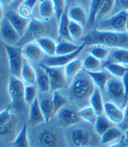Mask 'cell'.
<instances>
[{"mask_svg":"<svg viewBox=\"0 0 128 147\" xmlns=\"http://www.w3.org/2000/svg\"><path fill=\"white\" fill-rule=\"evenodd\" d=\"M86 46L100 45L106 47L126 48L128 47V33L92 30L82 38Z\"/></svg>","mask_w":128,"mask_h":147,"instance_id":"cell-1","label":"cell"},{"mask_svg":"<svg viewBox=\"0 0 128 147\" xmlns=\"http://www.w3.org/2000/svg\"><path fill=\"white\" fill-rule=\"evenodd\" d=\"M126 30H127V32L128 33V18L127 20V24H126Z\"/></svg>","mask_w":128,"mask_h":147,"instance_id":"cell-53","label":"cell"},{"mask_svg":"<svg viewBox=\"0 0 128 147\" xmlns=\"http://www.w3.org/2000/svg\"><path fill=\"white\" fill-rule=\"evenodd\" d=\"M88 51L91 55L95 57L96 59L103 60V59L108 58L110 54V49L106 47L100 46V45H94L91 46L90 47L88 48Z\"/></svg>","mask_w":128,"mask_h":147,"instance_id":"cell-37","label":"cell"},{"mask_svg":"<svg viewBox=\"0 0 128 147\" xmlns=\"http://www.w3.org/2000/svg\"><path fill=\"white\" fill-rule=\"evenodd\" d=\"M52 104H53V114L56 115L60 110L63 108L65 105H67L68 100L58 90L52 92Z\"/></svg>","mask_w":128,"mask_h":147,"instance_id":"cell-35","label":"cell"},{"mask_svg":"<svg viewBox=\"0 0 128 147\" xmlns=\"http://www.w3.org/2000/svg\"><path fill=\"white\" fill-rule=\"evenodd\" d=\"M46 123L45 118L43 116L39 99L36 98L34 102L29 106V123L32 126H36L41 123Z\"/></svg>","mask_w":128,"mask_h":147,"instance_id":"cell-17","label":"cell"},{"mask_svg":"<svg viewBox=\"0 0 128 147\" xmlns=\"http://www.w3.org/2000/svg\"><path fill=\"white\" fill-rule=\"evenodd\" d=\"M82 67H83V62L80 59H75L74 60H72L64 68L66 76L68 78H74L80 72Z\"/></svg>","mask_w":128,"mask_h":147,"instance_id":"cell-31","label":"cell"},{"mask_svg":"<svg viewBox=\"0 0 128 147\" xmlns=\"http://www.w3.org/2000/svg\"><path fill=\"white\" fill-rule=\"evenodd\" d=\"M121 80L124 85V90H125V99H124V102L121 106V109H122V108H125V107L128 103V72L123 76Z\"/></svg>","mask_w":128,"mask_h":147,"instance_id":"cell-46","label":"cell"},{"mask_svg":"<svg viewBox=\"0 0 128 147\" xmlns=\"http://www.w3.org/2000/svg\"><path fill=\"white\" fill-rule=\"evenodd\" d=\"M21 79L27 85H35L36 82V71L27 63H24L21 71Z\"/></svg>","mask_w":128,"mask_h":147,"instance_id":"cell-29","label":"cell"},{"mask_svg":"<svg viewBox=\"0 0 128 147\" xmlns=\"http://www.w3.org/2000/svg\"><path fill=\"white\" fill-rule=\"evenodd\" d=\"M37 145L39 147H62V141L57 132L47 129L39 134Z\"/></svg>","mask_w":128,"mask_h":147,"instance_id":"cell-11","label":"cell"},{"mask_svg":"<svg viewBox=\"0 0 128 147\" xmlns=\"http://www.w3.org/2000/svg\"><path fill=\"white\" fill-rule=\"evenodd\" d=\"M36 71V86L42 93L51 92V84L50 80L46 72L41 65H39Z\"/></svg>","mask_w":128,"mask_h":147,"instance_id":"cell-18","label":"cell"},{"mask_svg":"<svg viewBox=\"0 0 128 147\" xmlns=\"http://www.w3.org/2000/svg\"><path fill=\"white\" fill-rule=\"evenodd\" d=\"M53 5H54V10L55 15L57 22L60 21V19L62 14L64 13V7H65V0H52Z\"/></svg>","mask_w":128,"mask_h":147,"instance_id":"cell-43","label":"cell"},{"mask_svg":"<svg viewBox=\"0 0 128 147\" xmlns=\"http://www.w3.org/2000/svg\"><path fill=\"white\" fill-rule=\"evenodd\" d=\"M80 46L74 44L73 42L62 40L60 41L58 43H57V51H56V55H66V54H70L74 53L79 48Z\"/></svg>","mask_w":128,"mask_h":147,"instance_id":"cell-28","label":"cell"},{"mask_svg":"<svg viewBox=\"0 0 128 147\" xmlns=\"http://www.w3.org/2000/svg\"><path fill=\"white\" fill-rule=\"evenodd\" d=\"M112 123H113L106 116H104L103 114L99 115L94 123V130L98 135L102 136L109 129L113 127Z\"/></svg>","mask_w":128,"mask_h":147,"instance_id":"cell-27","label":"cell"},{"mask_svg":"<svg viewBox=\"0 0 128 147\" xmlns=\"http://www.w3.org/2000/svg\"><path fill=\"white\" fill-rule=\"evenodd\" d=\"M115 2V0H105V2L103 3L100 11L98 13L96 20H100L104 17H105L106 15H108L111 11V9H112V8L114 6Z\"/></svg>","mask_w":128,"mask_h":147,"instance_id":"cell-41","label":"cell"},{"mask_svg":"<svg viewBox=\"0 0 128 147\" xmlns=\"http://www.w3.org/2000/svg\"><path fill=\"white\" fill-rule=\"evenodd\" d=\"M106 90L111 99L114 102L119 104L121 108L125 99V90L122 80L116 77L110 78L106 85Z\"/></svg>","mask_w":128,"mask_h":147,"instance_id":"cell-8","label":"cell"},{"mask_svg":"<svg viewBox=\"0 0 128 147\" xmlns=\"http://www.w3.org/2000/svg\"><path fill=\"white\" fill-rule=\"evenodd\" d=\"M69 33L72 40H77L83 35V26L78 22L70 20L69 23Z\"/></svg>","mask_w":128,"mask_h":147,"instance_id":"cell-40","label":"cell"},{"mask_svg":"<svg viewBox=\"0 0 128 147\" xmlns=\"http://www.w3.org/2000/svg\"><path fill=\"white\" fill-rule=\"evenodd\" d=\"M13 146L14 147H29L26 124H24L21 130L15 137L14 142H13Z\"/></svg>","mask_w":128,"mask_h":147,"instance_id":"cell-36","label":"cell"},{"mask_svg":"<svg viewBox=\"0 0 128 147\" xmlns=\"http://www.w3.org/2000/svg\"><path fill=\"white\" fill-rule=\"evenodd\" d=\"M85 47L86 44L84 42H83L80 45L79 48L72 53L66 54V55H54V56L45 57L42 60L41 63H43V64H45L46 66H50V67H62L64 65L66 66L71 61L77 59L78 56L81 53V52L84 50V48Z\"/></svg>","mask_w":128,"mask_h":147,"instance_id":"cell-7","label":"cell"},{"mask_svg":"<svg viewBox=\"0 0 128 147\" xmlns=\"http://www.w3.org/2000/svg\"><path fill=\"white\" fill-rule=\"evenodd\" d=\"M69 23L70 19L68 17V10H65L60 19V21L58 22V35L59 37L62 38L63 40L72 42V39L69 33Z\"/></svg>","mask_w":128,"mask_h":147,"instance_id":"cell-19","label":"cell"},{"mask_svg":"<svg viewBox=\"0 0 128 147\" xmlns=\"http://www.w3.org/2000/svg\"><path fill=\"white\" fill-rule=\"evenodd\" d=\"M89 102L98 116L103 114L105 103L103 102V98H102L100 89L95 88L94 91L93 92V94L91 95L89 98Z\"/></svg>","mask_w":128,"mask_h":147,"instance_id":"cell-26","label":"cell"},{"mask_svg":"<svg viewBox=\"0 0 128 147\" xmlns=\"http://www.w3.org/2000/svg\"><path fill=\"white\" fill-rule=\"evenodd\" d=\"M123 137L125 138V140H127L128 142V129H127V131H126V134H125V135H123Z\"/></svg>","mask_w":128,"mask_h":147,"instance_id":"cell-52","label":"cell"},{"mask_svg":"<svg viewBox=\"0 0 128 147\" xmlns=\"http://www.w3.org/2000/svg\"><path fill=\"white\" fill-rule=\"evenodd\" d=\"M5 18L10 22V24L14 26V29L18 31V33L22 37L28 28L30 20L23 18L18 14V12L16 13L12 10H9L5 13Z\"/></svg>","mask_w":128,"mask_h":147,"instance_id":"cell-13","label":"cell"},{"mask_svg":"<svg viewBox=\"0 0 128 147\" xmlns=\"http://www.w3.org/2000/svg\"><path fill=\"white\" fill-rule=\"evenodd\" d=\"M37 98V89L35 85H26L25 89V102L27 105H31Z\"/></svg>","mask_w":128,"mask_h":147,"instance_id":"cell-39","label":"cell"},{"mask_svg":"<svg viewBox=\"0 0 128 147\" xmlns=\"http://www.w3.org/2000/svg\"><path fill=\"white\" fill-rule=\"evenodd\" d=\"M1 36L4 43L9 45H16L21 39L20 35L5 17L1 21Z\"/></svg>","mask_w":128,"mask_h":147,"instance_id":"cell-10","label":"cell"},{"mask_svg":"<svg viewBox=\"0 0 128 147\" xmlns=\"http://www.w3.org/2000/svg\"><path fill=\"white\" fill-rule=\"evenodd\" d=\"M128 146V142L125 140V138L122 136V139L120 142H117V143H115L111 145L110 146L108 147H127Z\"/></svg>","mask_w":128,"mask_h":147,"instance_id":"cell-48","label":"cell"},{"mask_svg":"<svg viewBox=\"0 0 128 147\" xmlns=\"http://www.w3.org/2000/svg\"><path fill=\"white\" fill-rule=\"evenodd\" d=\"M83 67L86 71H98L100 67V60L90 54L83 61Z\"/></svg>","mask_w":128,"mask_h":147,"instance_id":"cell-38","label":"cell"},{"mask_svg":"<svg viewBox=\"0 0 128 147\" xmlns=\"http://www.w3.org/2000/svg\"><path fill=\"white\" fill-rule=\"evenodd\" d=\"M127 18V11L121 10L113 16L100 22L97 29L114 32H125Z\"/></svg>","mask_w":128,"mask_h":147,"instance_id":"cell-5","label":"cell"},{"mask_svg":"<svg viewBox=\"0 0 128 147\" xmlns=\"http://www.w3.org/2000/svg\"><path fill=\"white\" fill-rule=\"evenodd\" d=\"M22 53L23 56L32 63H37L44 59V52L37 42H30L25 44L22 47Z\"/></svg>","mask_w":128,"mask_h":147,"instance_id":"cell-14","label":"cell"},{"mask_svg":"<svg viewBox=\"0 0 128 147\" xmlns=\"http://www.w3.org/2000/svg\"><path fill=\"white\" fill-rule=\"evenodd\" d=\"M92 134L84 129H74L70 134V140L74 147H89L92 142Z\"/></svg>","mask_w":128,"mask_h":147,"instance_id":"cell-12","label":"cell"},{"mask_svg":"<svg viewBox=\"0 0 128 147\" xmlns=\"http://www.w3.org/2000/svg\"><path fill=\"white\" fill-rule=\"evenodd\" d=\"M36 42L41 47L45 53H46L49 56H54L56 55L57 51V43L50 37L42 36L36 40Z\"/></svg>","mask_w":128,"mask_h":147,"instance_id":"cell-25","label":"cell"},{"mask_svg":"<svg viewBox=\"0 0 128 147\" xmlns=\"http://www.w3.org/2000/svg\"><path fill=\"white\" fill-rule=\"evenodd\" d=\"M82 118L79 113L71 108H63L58 112V120L62 126L65 128L71 127L78 123Z\"/></svg>","mask_w":128,"mask_h":147,"instance_id":"cell-15","label":"cell"},{"mask_svg":"<svg viewBox=\"0 0 128 147\" xmlns=\"http://www.w3.org/2000/svg\"><path fill=\"white\" fill-rule=\"evenodd\" d=\"M124 115H125V118H124V121L122 122L123 123V127L126 128L127 129H128V103L127 104V106L125 107L124 108Z\"/></svg>","mask_w":128,"mask_h":147,"instance_id":"cell-49","label":"cell"},{"mask_svg":"<svg viewBox=\"0 0 128 147\" xmlns=\"http://www.w3.org/2000/svg\"><path fill=\"white\" fill-rule=\"evenodd\" d=\"M40 65L45 69L49 77L51 92H54L64 86L66 82V74L65 71L61 69V67H50L43 63H40Z\"/></svg>","mask_w":128,"mask_h":147,"instance_id":"cell-6","label":"cell"},{"mask_svg":"<svg viewBox=\"0 0 128 147\" xmlns=\"http://www.w3.org/2000/svg\"><path fill=\"white\" fill-rule=\"evenodd\" d=\"M13 116L14 115L10 113V107L1 111V113H0V126L4 125L5 123H9L11 120V118H13Z\"/></svg>","mask_w":128,"mask_h":147,"instance_id":"cell-44","label":"cell"},{"mask_svg":"<svg viewBox=\"0 0 128 147\" xmlns=\"http://www.w3.org/2000/svg\"><path fill=\"white\" fill-rule=\"evenodd\" d=\"M3 47L9 60V71L11 75L14 77H21V71L24 65L22 47L16 45H9L3 43Z\"/></svg>","mask_w":128,"mask_h":147,"instance_id":"cell-3","label":"cell"},{"mask_svg":"<svg viewBox=\"0 0 128 147\" xmlns=\"http://www.w3.org/2000/svg\"><path fill=\"white\" fill-rule=\"evenodd\" d=\"M103 68L105 69L111 74L114 75L115 77L121 79H122L123 76L128 72V68L115 62H105Z\"/></svg>","mask_w":128,"mask_h":147,"instance_id":"cell-24","label":"cell"},{"mask_svg":"<svg viewBox=\"0 0 128 147\" xmlns=\"http://www.w3.org/2000/svg\"><path fill=\"white\" fill-rule=\"evenodd\" d=\"M104 2L105 0H91L88 17V23H87L88 26H93L95 23L98 13Z\"/></svg>","mask_w":128,"mask_h":147,"instance_id":"cell-30","label":"cell"},{"mask_svg":"<svg viewBox=\"0 0 128 147\" xmlns=\"http://www.w3.org/2000/svg\"><path fill=\"white\" fill-rule=\"evenodd\" d=\"M94 84V83L87 72L85 74L81 73L76 75L73 78L69 88L72 100L80 103L89 99L95 90Z\"/></svg>","mask_w":128,"mask_h":147,"instance_id":"cell-2","label":"cell"},{"mask_svg":"<svg viewBox=\"0 0 128 147\" xmlns=\"http://www.w3.org/2000/svg\"><path fill=\"white\" fill-rule=\"evenodd\" d=\"M78 113H79L80 118H82L84 121H85L86 123L92 124V125H94L98 115L96 114V113L94 112V110L93 109V107L91 106L83 107L78 112Z\"/></svg>","mask_w":128,"mask_h":147,"instance_id":"cell-34","label":"cell"},{"mask_svg":"<svg viewBox=\"0 0 128 147\" xmlns=\"http://www.w3.org/2000/svg\"><path fill=\"white\" fill-rule=\"evenodd\" d=\"M120 5H121L126 10H128V0H116Z\"/></svg>","mask_w":128,"mask_h":147,"instance_id":"cell-50","label":"cell"},{"mask_svg":"<svg viewBox=\"0 0 128 147\" xmlns=\"http://www.w3.org/2000/svg\"><path fill=\"white\" fill-rule=\"evenodd\" d=\"M39 13L46 20L51 18L53 13H55L52 0H42L39 5Z\"/></svg>","mask_w":128,"mask_h":147,"instance_id":"cell-32","label":"cell"},{"mask_svg":"<svg viewBox=\"0 0 128 147\" xmlns=\"http://www.w3.org/2000/svg\"><path fill=\"white\" fill-rule=\"evenodd\" d=\"M18 14L20 15V16H22L23 18H25V19H28V20L30 19L31 20V17H32V10L29 9L26 6H25V5H23L21 3L20 6L19 7Z\"/></svg>","mask_w":128,"mask_h":147,"instance_id":"cell-45","label":"cell"},{"mask_svg":"<svg viewBox=\"0 0 128 147\" xmlns=\"http://www.w3.org/2000/svg\"><path fill=\"white\" fill-rule=\"evenodd\" d=\"M19 78L10 75L8 84V91L11 99L12 107L16 109H23L25 107V86Z\"/></svg>","mask_w":128,"mask_h":147,"instance_id":"cell-4","label":"cell"},{"mask_svg":"<svg viewBox=\"0 0 128 147\" xmlns=\"http://www.w3.org/2000/svg\"><path fill=\"white\" fill-rule=\"evenodd\" d=\"M40 107L45 118L46 123H48L51 118L54 116L53 114V104H52V96H47L41 98Z\"/></svg>","mask_w":128,"mask_h":147,"instance_id":"cell-21","label":"cell"},{"mask_svg":"<svg viewBox=\"0 0 128 147\" xmlns=\"http://www.w3.org/2000/svg\"><path fill=\"white\" fill-rule=\"evenodd\" d=\"M17 1H19V2H24L25 0H17Z\"/></svg>","mask_w":128,"mask_h":147,"instance_id":"cell-54","label":"cell"},{"mask_svg":"<svg viewBox=\"0 0 128 147\" xmlns=\"http://www.w3.org/2000/svg\"><path fill=\"white\" fill-rule=\"evenodd\" d=\"M86 72L91 78L93 82L98 86V88L100 89L101 90H104L105 89L107 82L110 79L108 74L105 71L98 70V71H86Z\"/></svg>","mask_w":128,"mask_h":147,"instance_id":"cell-22","label":"cell"},{"mask_svg":"<svg viewBox=\"0 0 128 147\" xmlns=\"http://www.w3.org/2000/svg\"><path fill=\"white\" fill-rule=\"evenodd\" d=\"M36 2H37V0H25L24 2H22V4L25 5V6H26L29 9L33 10V9H34V7L36 5Z\"/></svg>","mask_w":128,"mask_h":147,"instance_id":"cell-47","label":"cell"},{"mask_svg":"<svg viewBox=\"0 0 128 147\" xmlns=\"http://www.w3.org/2000/svg\"><path fill=\"white\" fill-rule=\"evenodd\" d=\"M45 31V25L41 20L36 19H31L28 28L26 30L25 35L21 37L19 42L16 44V46H19V44L24 45L33 42V40H37L38 38L43 36Z\"/></svg>","mask_w":128,"mask_h":147,"instance_id":"cell-9","label":"cell"},{"mask_svg":"<svg viewBox=\"0 0 128 147\" xmlns=\"http://www.w3.org/2000/svg\"><path fill=\"white\" fill-rule=\"evenodd\" d=\"M68 17L71 20L84 26L88 23L85 10L80 6H72L68 9Z\"/></svg>","mask_w":128,"mask_h":147,"instance_id":"cell-23","label":"cell"},{"mask_svg":"<svg viewBox=\"0 0 128 147\" xmlns=\"http://www.w3.org/2000/svg\"><path fill=\"white\" fill-rule=\"evenodd\" d=\"M106 62H115L121 64H128V49L115 48L109 54Z\"/></svg>","mask_w":128,"mask_h":147,"instance_id":"cell-20","label":"cell"},{"mask_svg":"<svg viewBox=\"0 0 128 147\" xmlns=\"http://www.w3.org/2000/svg\"><path fill=\"white\" fill-rule=\"evenodd\" d=\"M104 113L105 116L109 118L113 123L121 124L124 121V111L121 110L116 104L108 102L105 103L104 106Z\"/></svg>","mask_w":128,"mask_h":147,"instance_id":"cell-16","label":"cell"},{"mask_svg":"<svg viewBox=\"0 0 128 147\" xmlns=\"http://www.w3.org/2000/svg\"><path fill=\"white\" fill-rule=\"evenodd\" d=\"M122 136H123V134H122L121 130L120 129L113 126L111 129H109L100 137H101V142L103 144H107V143L112 142L114 140H116L121 138Z\"/></svg>","mask_w":128,"mask_h":147,"instance_id":"cell-33","label":"cell"},{"mask_svg":"<svg viewBox=\"0 0 128 147\" xmlns=\"http://www.w3.org/2000/svg\"><path fill=\"white\" fill-rule=\"evenodd\" d=\"M12 1H13V0H0L1 4H2L3 6H8V5H9V4L12 3Z\"/></svg>","mask_w":128,"mask_h":147,"instance_id":"cell-51","label":"cell"},{"mask_svg":"<svg viewBox=\"0 0 128 147\" xmlns=\"http://www.w3.org/2000/svg\"><path fill=\"white\" fill-rule=\"evenodd\" d=\"M16 118L14 117V115L13 116V118H11V120L5 123L4 125H2L0 126V133H1V135L3 136V135H9L11 133L13 132L14 129H15V126H16Z\"/></svg>","mask_w":128,"mask_h":147,"instance_id":"cell-42","label":"cell"}]
</instances>
